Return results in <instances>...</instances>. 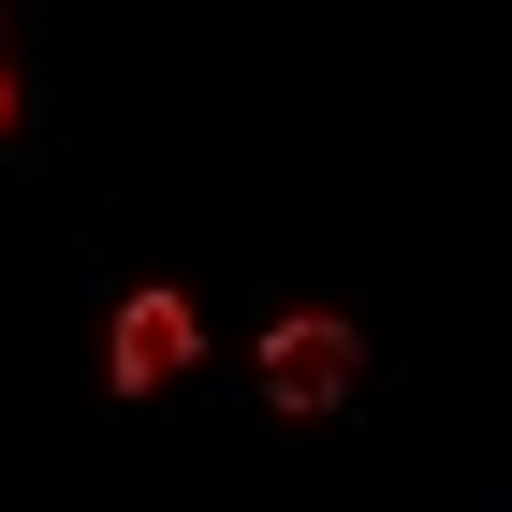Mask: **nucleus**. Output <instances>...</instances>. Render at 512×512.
<instances>
[{
  "label": "nucleus",
  "instance_id": "nucleus-2",
  "mask_svg": "<svg viewBox=\"0 0 512 512\" xmlns=\"http://www.w3.org/2000/svg\"><path fill=\"white\" fill-rule=\"evenodd\" d=\"M191 352H205L191 293H118V322H103V381H118V395H176Z\"/></svg>",
  "mask_w": 512,
  "mask_h": 512
},
{
  "label": "nucleus",
  "instance_id": "nucleus-1",
  "mask_svg": "<svg viewBox=\"0 0 512 512\" xmlns=\"http://www.w3.org/2000/svg\"><path fill=\"white\" fill-rule=\"evenodd\" d=\"M352 381H366V337H352L337 308H293V322H264V395L293 410V425H308V410H337Z\"/></svg>",
  "mask_w": 512,
  "mask_h": 512
},
{
  "label": "nucleus",
  "instance_id": "nucleus-3",
  "mask_svg": "<svg viewBox=\"0 0 512 512\" xmlns=\"http://www.w3.org/2000/svg\"><path fill=\"white\" fill-rule=\"evenodd\" d=\"M0 132H15V74H0Z\"/></svg>",
  "mask_w": 512,
  "mask_h": 512
}]
</instances>
